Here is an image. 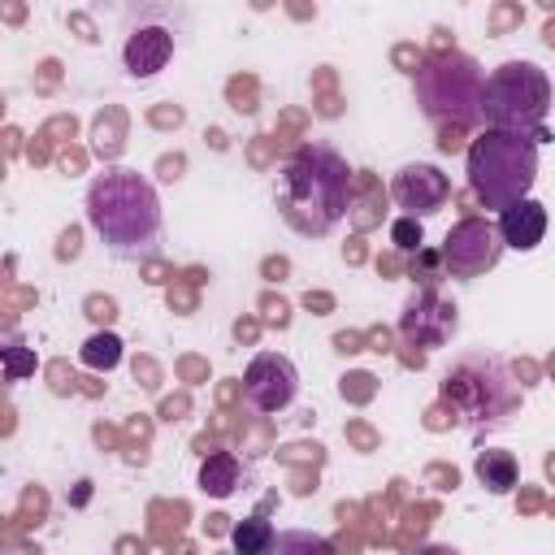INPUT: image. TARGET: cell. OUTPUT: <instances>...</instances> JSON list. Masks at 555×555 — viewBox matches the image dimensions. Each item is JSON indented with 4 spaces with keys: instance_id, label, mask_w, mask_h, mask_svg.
I'll return each mask as SVG.
<instances>
[{
    "instance_id": "1",
    "label": "cell",
    "mask_w": 555,
    "mask_h": 555,
    "mask_svg": "<svg viewBox=\"0 0 555 555\" xmlns=\"http://www.w3.org/2000/svg\"><path fill=\"white\" fill-rule=\"evenodd\" d=\"M87 221L104 238L117 260H143L160 243V199L156 186L126 165H113L91 178L87 186Z\"/></svg>"
},
{
    "instance_id": "2",
    "label": "cell",
    "mask_w": 555,
    "mask_h": 555,
    "mask_svg": "<svg viewBox=\"0 0 555 555\" xmlns=\"http://www.w3.org/2000/svg\"><path fill=\"white\" fill-rule=\"evenodd\" d=\"M351 199V169L330 143H299L278 169V208L299 234H330Z\"/></svg>"
},
{
    "instance_id": "3",
    "label": "cell",
    "mask_w": 555,
    "mask_h": 555,
    "mask_svg": "<svg viewBox=\"0 0 555 555\" xmlns=\"http://www.w3.org/2000/svg\"><path fill=\"white\" fill-rule=\"evenodd\" d=\"M442 399L451 403V412L460 416V425H468L473 434L499 429L520 412V382L516 373L486 351H468L460 356L447 377H442Z\"/></svg>"
},
{
    "instance_id": "4",
    "label": "cell",
    "mask_w": 555,
    "mask_h": 555,
    "mask_svg": "<svg viewBox=\"0 0 555 555\" xmlns=\"http://www.w3.org/2000/svg\"><path fill=\"white\" fill-rule=\"evenodd\" d=\"M546 113H551V78L533 61H507L494 74H486L477 104V121H486V130L525 134L533 147H542L551 139Z\"/></svg>"
},
{
    "instance_id": "5",
    "label": "cell",
    "mask_w": 555,
    "mask_h": 555,
    "mask_svg": "<svg viewBox=\"0 0 555 555\" xmlns=\"http://www.w3.org/2000/svg\"><path fill=\"white\" fill-rule=\"evenodd\" d=\"M538 182V147L525 134L481 130L468 143V186L486 208H507L529 199V186Z\"/></svg>"
},
{
    "instance_id": "6",
    "label": "cell",
    "mask_w": 555,
    "mask_h": 555,
    "mask_svg": "<svg viewBox=\"0 0 555 555\" xmlns=\"http://www.w3.org/2000/svg\"><path fill=\"white\" fill-rule=\"evenodd\" d=\"M486 69L464 52H442L416 74V104L429 121L442 126H473L481 104Z\"/></svg>"
},
{
    "instance_id": "7",
    "label": "cell",
    "mask_w": 555,
    "mask_h": 555,
    "mask_svg": "<svg viewBox=\"0 0 555 555\" xmlns=\"http://www.w3.org/2000/svg\"><path fill=\"white\" fill-rule=\"evenodd\" d=\"M173 56V26L165 9H143L139 22H130L126 43H121V61L130 78H152L169 65Z\"/></svg>"
},
{
    "instance_id": "8",
    "label": "cell",
    "mask_w": 555,
    "mask_h": 555,
    "mask_svg": "<svg viewBox=\"0 0 555 555\" xmlns=\"http://www.w3.org/2000/svg\"><path fill=\"white\" fill-rule=\"evenodd\" d=\"M499 256H503V243H499L494 225L481 217H464L442 238V264L451 269V278H477V273L494 269Z\"/></svg>"
},
{
    "instance_id": "9",
    "label": "cell",
    "mask_w": 555,
    "mask_h": 555,
    "mask_svg": "<svg viewBox=\"0 0 555 555\" xmlns=\"http://www.w3.org/2000/svg\"><path fill=\"white\" fill-rule=\"evenodd\" d=\"M295 395H299V369L282 351L251 356V364L243 373V399L256 412H282L295 403Z\"/></svg>"
},
{
    "instance_id": "10",
    "label": "cell",
    "mask_w": 555,
    "mask_h": 555,
    "mask_svg": "<svg viewBox=\"0 0 555 555\" xmlns=\"http://www.w3.org/2000/svg\"><path fill=\"white\" fill-rule=\"evenodd\" d=\"M455 321L460 317H455L451 299H442L438 291H416L399 312V334L416 347H442V343H451Z\"/></svg>"
},
{
    "instance_id": "11",
    "label": "cell",
    "mask_w": 555,
    "mask_h": 555,
    "mask_svg": "<svg viewBox=\"0 0 555 555\" xmlns=\"http://www.w3.org/2000/svg\"><path fill=\"white\" fill-rule=\"evenodd\" d=\"M390 195H395L399 208H408V217H429V212H438L447 204L451 182H447V173L438 165H421L416 160V165H403L395 173Z\"/></svg>"
},
{
    "instance_id": "12",
    "label": "cell",
    "mask_w": 555,
    "mask_h": 555,
    "mask_svg": "<svg viewBox=\"0 0 555 555\" xmlns=\"http://www.w3.org/2000/svg\"><path fill=\"white\" fill-rule=\"evenodd\" d=\"M499 243L503 247H516V251H533L546 234V208L538 199H520V204H507L499 212V225H494Z\"/></svg>"
},
{
    "instance_id": "13",
    "label": "cell",
    "mask_w": 555,
    "mask_h": 555,
    "mask_svg": "<svg viewBox=\"0 0 555 555\" xmlns=\"http://www.w3.org/2000/svg\"><path fill=\"white\" fill-rule=\"evenodd\" d=\"M473 473H477V481L490 490V494H507L512 486H516V477H520V464H516V455L512 451H477V464H473Z\"/></svg>"
},
{
    "instance_id": "14",
    "label": "cell",
    "mask_w": 555,
    "mask_h": 555,
    "mask_svg": "<svg viewBox=\"0 0 555 555\" xmlns=\"http://www.w3.org/2000/svg\"><path fill=\"white\" fill-rule=\"evenodd\" d=\"M238 477H243V468H238V455H234V451H212V455L199 464V490L212 494V499L234 494V490H238Z\"/></svg>"
},
{
    "instance_id": "15",
    "label": "cell",
    "mask_w": 555,
    "mask_h": 555,
    "mask_svg": "<svg viewBox=\"0 0 555 555\" xmlns=\"http://www.w3.org/2000/svg\"><path fill=\"white\" fill-rule=\"evenodd\" d=\"M230 542H234V555H264L269 542H273V525L264 520V512H256V516H247V520L234 525Z\"/></svg>"
},
{
    "instance_id": "16",
    "label": "cell",
    "mask_w": 555,
    "mask_h": 555,
    "mask_svg": "<svg viewBox=\"0 0 555 555\" xmlns=\"http://www.w3.org/2000/svg\"><path fill=\"white\" fill-rule=\"evenodd\" d=\"M264 555H334V546H330L321 533H308V529H282V533H273V542H269Z\"/></svg>"
},
{
    "instance_id": "17",
    "label": "cell",
    "mask_w": 555,
    "mask_h": 555,
    "mask_svg": "<svg viewBox=\"0 0 555 555\" xmlns=\"http://www.w3.org/2000/svg\"><path fill=\"white\" fill-rule=\"evenodd\" d=\"M82 360H87L91 369H113V364L121 360V343H117L113 334H95V338H87Z\"/></svg>"
},
{
    "instance_id": "18",
    "label": "cell",
    "mask_w": 555,
    "mask_h": 555,
    "mask_svg": "<svg viewBox=\"0 0 555 555\" xmlns=\"http://www.w3.org/2000/svg\"><path fill=\"white\" fill-rule=\"evenodd\" d=\"M390 238H395V247H403V251H416L421 247V221L416 217H399L395 225H390Z\"/></svg>"
},
{
    "instance_id": "19",
    "label": "cell",
    "mask_w": 555,
    "mask_h": 555,
    "mask_svg": "<svg viewBox=\"0 0 555 555\" xmlns=\"http://www.w3.org/2000/svg\"><path fill=\"white\" fill-rule=\"evenodd\" d=\"M30 369V356H22V351H9V377H22Z\"/></svg>"
},
{
    "instance_id": "20",
    "label": "cell",
    "mask_w": 555,
    "mask_h": 555,
    "mask_svg": "<svg viewBox=\"0 0 555 555\" xmlns=\"http://www.w3.org/2000/svg\"><path fill=\"white\" fill-rule=\"evenodd\" d=\"M412 555H460L455 546H442V542H425V546H416Z\"/></svg>"
}]
</instances>
